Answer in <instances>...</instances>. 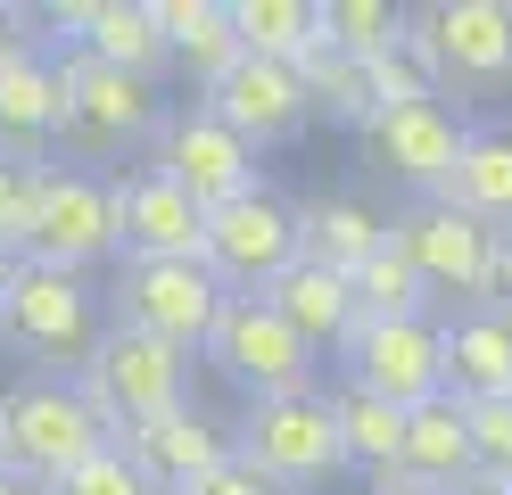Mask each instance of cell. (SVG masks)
Instances as JSON below:
<instances>
[{"label":"cell","instance_id":"19","mask_svg":"<svg viewBox=\"0 0 512 495\" xmlns=\"http://www.w3.org/2000/svg\"><path fill=\"white\" fill-rule=\"evenodd\" d=\"M58 132H67V83H58L50 33L0 75V157L17 165H58Z\"/></svg>","mask_w":512,"mask_h":495},{"label":"cell","instance_id":"10","mask_svg":"<svg viewBox=\"0 0 512 495\" xmlns=\"http://www.w3.org/2000/svg\"><path fill=\"white\" fill-rule=\"evenodd\" d=\"M207 363L240 388V405H256V396L314 388V363H323V355H314L298 330L265 306V297H223V322H215V339H207Z\"/></svg>","mask_w":512,"mask_h":495},{"label":"cell","instance_id":"36","mask_svg":"<svg viewBox=\"0 0 512 495\" xmlns=\"http://www.w3.org/2000/svg\"><path fill=\"white\" fill-rule=\"evenodd\" d=\"M488 306H504V314H512V231L496 240V281H488Z\"/></svg>","mask_w":512,"mask_h":495},{"label":"cell","instance_id":"4","mask_svg":"<svg viewBox=\"0 0 512 495\" xmlns=\"http://www.w3.org/2000/svg\"><path fill=\"white\" fill-rule=\"evenodd\" d=\"M108 330V297L91 289L83 273H58V264H9V289H0V339L25 347L34 363H75L100 347Z\"/></svg>","mask_w":512,"mask_h":495},{"label":"cell","instance_id":"2","mask_svg":"<svg viewBox=\"0 0 512 495\" xmlns=\"http://www.w3.org/2000/svg\"><path fill=\"white\" fill-rule=\"evenodd\" d=\"M58 83H67V132H58V165H91L100 174L108 157L157 149V124H166V91L141 75H116V66L58 50Z\"/></svg>","mask_w":512,"mask_h":495},{"label":"cell","instance_id":"18","mask_svg":"<svg viewBox=\"0 0 512 495\" xmlns=\"http://www.w3.org/2000/svg\"><path fill=\"white\" fill-rule=\"evenodd\" d=\"M116 223H124V256H157V264H207V215L157 174L133 165L116 174Z\"/></svg>","mask_w":512,"mask_h":495},{"label":"cell","instance_id":"27","mask_svg":"<svg viewBox=\"0 0 512 495\" xmlns=\"http://www.w3.org/2000/svg\"><path fill=\"white\" fill-rule=\"evenodd\" d=\"M232 33L248 58H281L298 66L323 42V0H232Z\"/></svg>","mask_w":512,"mask_h":495},{"label":"cell","instance_id":"40","mask_svg":"<svg viewBox=\"0 0 512 495\" xmlns=\"http://www.w3.org/2000/svg\"><path fill=\"white\" fill-rule=\"evenodd\" d=\"M0 289H9V264H0Z\"/></svg>","mask_w":512,"mask_h":495},{"label":"cell","instance_id":"11","mask_svg":"<svg viewBox=\"0 0 512 495\" xmlns=\"http://www.w3.org/2000/svg\"><path fill=\"white\" fill-rule=\"evenodd\" d=\"M290 264H298V207L290 198L248 190V198L207 215V273L223 281V297H265Z\"/></svg>","mask_w":512,"mask_h":495},{"label":"cell","instance_id":"5","mask_svg":"<svg viewBox=\"0 0 512 495\" xmlns=\"http://www.w3.org/2000/svg\"><path fill=\"white\" fill-rule=\"evenodd\" d=\"M232 454L256 462V471H265L281 495L339 479L347 454H339L331 388H298V396H256V405H240V421H232Z\"/></svg>","mask_w":512,"mask_h":495},{"label":"cell","instance_id":"9","mask_svg":"<svg viewBox=\"0 0 512 495\" xmlns=\"http://www.w3.org/2000/svg\"><path fill=\"white\" fill-rule=\"evenodd\" d=\"M405 33L430 58L438 91L512 83V0H430V9H405Z\"/></svg>","mask_w":512,"mask_h":495},{"label":"cell","instance_id":"39","mask_svg":"<svg viewBox=\"0 0 512 495\" xmlns=\"http://www.w3.org/2000/svg\"><path fill=\"white\" fill-rule=\"evenodd\" d=\"M364 495H422V487H364Z\"/></svg>","mask_w":512,"mask_h":495},{"label":"cell","instance_id":"16","mask_svg":"<svg viewBox=\"0 0 512 495\" xmlns=\"http://www.w3.org/2000/svg\"><path fill=\"white\" fill-rule=\"evenodd\" d=\"M207 108L232 124L256 157L281 149V141H298V132L314 124V99H306V83H298V66H281V58H248V50H240L232 75L207 91Z\"/></svg>","mask_w":512,"mask_h":495},{"label":"cell","instance_id":"28","mask_svg":"<svg viewBox=\"0 0 512 495\" xmlns=\"http://www.w3.org/2000/svg\"><path fill=\"white\" fill-rule=\"evenodd\" d=\"M347 289H356V314L364 322H422L430 314V281L413 273V256L397 240H380L356 273H347Z\"/></svg>","mask_w":512,"mask_h":495},{"label":"cell","instance_id":"20","mask_svg":"<svg viewBox=\"0 0 512 495\" xmlns=\"http://www.w3.org/2000/svg\"><path fill=\"white\" fill-rule=\"evenodd\" d=\"M479 479V454H471V429H463V396H430V405L405 413V462L389 479H364V487H422V495H455Z\"/></svg>","mask_w":512,"mask_h":495},{"label":"cell","instance_id":"1","mask_svg":"<svg viewBox=\"0 0 512 495\" xmlns=\"http://www.w3.org/2000/svg\"><path fill=\"white\" fill-rule=\"evenodd\" d=\"M108 438H116V429L83 405L75 380H58V372H34V380L0 388V471L34 479L42 495L67 479L75 462H91Z\"/></svg>","mask_w":512,"mask_h":495},{"label":"cell","instance_id":"33","mask_svg":"<svg viewBox=\"0 0 512 495\" xmlns=\"http://www.w3.org/2000/svg\"><path fill=\"white\" fill-rule=\"evenodd\" d=\"M50 495H157V487H149V479L133 471V454H124V446L108 438V446L91 454V462H75V471L58 479Z\"/></svg>","mask_w":512,"mask_h":495},{"label":"cell","instance_id":"29","mask_svg":"<svg viewBox=\"0 0 512 495\" xmlns=\"http://www.w3.org/2000/svg\"><path fill=\"white\" fill-rule=\"evenodd\" d=\"M298 83H306V99H314V116L323 124H372L380 108H372V75H364V58H347V50H331V42H314L306 58H298Z\"/></svg>","mask_w":512,"mask_h":495},{"label":"cell","instance_id":"38","mask_svg":"<svg viewBox=\"0 0 512 495\" xmlns=\"http://www.w3.org/2000/svg\"><path fill=\"white\" fill-rule=\"evenodd\" d=\"M455 495H496V487H488V479H471V487H455Z\"/></svg>","mask_w":512,"mask_h":495},{"label":"cell","instance_id":"37","mask_svg":"<svg viewBox=\"0 0 512 495\" xmlns=\"http://www.w3.org/2000/svg\"><path fill=\"white\" fill-rule=\"evenodd\" d=\"M0 495H42L34 479H17V471H0Z\"/></svg>","mask_w":512,"mask_h":495},{"label":"cell","instance_id":"31","mask_svg":"<svg viewBox=\"0 0 512 495\" xmlns=\"http://www.w3.org/2000/svg\"><path fill=\"white\" fill-rule=\"evenodd\" d=\"M463 429H471L479 479H488L496 495H512V396H479V405H463Z\"/></svg>","mask_w":512,"mask_h":495},{"label":"cell","instance_id":"7","mask_svg":"<svg viewBox=\"0 0 512 495\" xmlns=\"http://www.w3.org/2000/svg\"><path fill=\"white\" fill-rule=\"evenodd\" d=\"M108 322L149 330L182 355H207L215 322H223V281L207 264H157V256H124L116 289H108Z\"/></svg>","mask_w":512,"mask_h":495},{"label":"cell","instance_id":"3","mask_svg":"<svg viewBox=\"0 0 512 495\" xmlns=\"http://www.w3.org/2000/svg\"><path fill=\"white\" fill-rule=\"evenodd\" d=\"M25 256H34V264H58V273H83V281L100 273V264H124L116 174H91V165H42Z\"/></svg>","mask_w":512,"mask_h":495},{"label":"cell","instance_id":"35","mask_svg":"<svg viewBox=\"0 0 512 495\" xmlns=\"http://www.w3.org/2000/svg\"><path fill=\"white\" fill-rule=\"evenodd\" d=\"M25 25H34L25 9H0V75H9V66H17L25 50H34V42H42V33H25Z\"/></svg>","mask_w":512,"mask_h":495},{"label":"cell","instance_id":"6","mask_svg":"<svg viewBox=\"0 0 512 495\" xmlns=\"http://www.w3.org/2000/svg\"><path fill=\"white\" fill-rule=\"evenodd\" d=\"M67 380L83 388V405L108 429H133L149 413L190 405V355L166 347V339H149V330H124V322L100 330V347H91L83 372H67Z\"/></svg>","mask_w":512,"mask_h":495},{"label":"cell","instance_id":"13","mask_svg":"<svg viewBox=\"0 0 512 495\" xmlns=\"http://www.w3.org/2000/svg\"><path fill=\"white\" fill-rule=\"evenodd\" d=\"M339 363H347V380H356V388L389 396L397 413L446 396V330H438L430 314H422V322H364V314H356Z\"/></svg>","mask_w":512,"mask_h":495},{"label":"cell","instance_id":"32","mask_svg":"<svg viewBox=\"0 0 512 495\" xmlns=\"http://www.w3.org/2000/svg\"><path fill=\"white\" fill-rule=\"evenodd\" d=\"M34 182H42V165L0 157V264H25V231H34Z\"/></svg>","mask_w":512,"mask_h":495},{"label":"cell","instance_id":"25","mask_svg":"<svg viewBox=\"0 0 512 495\" xmlns=\"http://www.w3.org/2000/svg\"><path fill=\"white\" fill-rule=\"evenodd\" d=\"M438 198L463 207L471 223H488V231H512V124H471V141H463Z\"/></svg>","mask_w":512,"mask_h":495},{"label":"cell","instance_id":"30","mask_svg":"<svg viewBox=\"0 0 512 495\" xmlns=\"http://www.w3.org/2000/svg\"><path fill=\"white\" fill-rule=\"evenodd\" d=\"M323 42L347 58H380L405 42V9H389V0H323Z\"/></svg>","mask_w":512,"mask_h":495},{"label":"cell","instance_id":"17","mask_svg":"<svg viewBox=\"0 0 512 495\" xmlns=\"http://www.w3.org/2000/svg\"><path fill=\"white\" fill-rule=\"evenodd\" d=\"M116 446L133 454V471L157 495H182L190 479H207L223 454H232V429H223L207 405H174V413H149L133 429H116Z\"/></svg>","mask_w":512,"mask_h":495},{"label":"cell","instance_id":"14","mask_svg":"<svg viewBox=\"0 0 512 495\" xmlns=\"http://www.w3.org/2000/svg\"><path fill=\"white\" fill-rule=\"evenodd\" d=\"M471 141V124L455 99H413V108H380L364 124V157H372V174H389L397 190H422L438 198L446 174H455V157Z\"/></svg>","mask_w":512,"mask_h":495},{"label":"cell","instance_id":"24","mask_svg":"<svg viewBox=\"0 0 512 495\" xmlns=\"http://www.w3.org/2000/svg\"><path fill=\"white\" fill-rule=\"evenodd\" d=\"M389 240V215L356 190H331V198H306L298 207V256L306 264H331V273H356V264Z\"/></svg>","mask_w":512,"mask_h":495},{"label":"cell","instance_id":"23","mask_svg":"<svg viewBox=\"0 0 512 495\" xmlns=\"http://www.w3.org/2000/svg\"><path fill=\"white\" fill-rule=\"evenodd\" d=\"M265 306L290 322L314 355H323V347H347V330H356V289H347V273H331V264H306V256L265 289Z\"/></svg>","mask_w":512,"mask_h":495},{"label":"cell","instance_id":"22","mask_svg":"<svg viewBox=\"0 0 512 495\" xmlns=\"http://www.w3.org/2000/svg\"><path fill=\"white\" fill-rule=\"evenodd\" d=\"M446 330V396H512V314L504 306H463Z\"/></svg>","mask_w":512,"mask_h":495},{"label":"cell","instance_id":"34","mask_svg":"<svg viewBox=\"0 0 512 495\" xmlns=\"http://www.w3.org/2000/svg\"><path fill=\"white\" fill-rule=\"evenodd\" d=\"M182 495H281V487H273L265 471H256V462H240V454H223L215 471H207V479H190Z\"/></svg>","mask_w":512,"mask_h":495},{"label":"cell","instance_id":"15","mask_svg":"<svg viewBox=\"0 0 512 495\" xmlns=\"http://www.w3.org/2000/svg\"><path fill=\"white\" fill-rule=\"evenodd\" d=\"M42 25H50L58 50H83V58L116 66V75H141V83H166L174 75L149 0H67V9H50Z\"/></svg>","mask_w":512,"mask_h":495},{"label":"cell","instance_id":"12","mask_svg":"<svg viewBox=\"0 0 512 495\" xmlns=\"http://www.w3.org/2000/svg\"><path fill=\"white\" fill-rule=\"evenodd\" d=\"M389 240L413 256V273L430 281V297H471V306H488L504 231L471 223L463 207H446V198H413L405 215H389Z\"/></svg>","mask_w":512,"mask_h":495},{"label":"cell","instance_id":"8","mask_svg":"<svg viewBox=\"0 0 512 495\" xmlns=\"http://www.w3.org/2000/svg\"><path fill=\"white\" fill-rule=\"evenodd\" d=\"M157 174H166L199 215L232 207V198L265 190V165H256V149L240 141L232 124H223L207 99H182V108H166V124H157Z\"/></svg>","mask_w":512,"mask_h":495},{"label":"cell","instance_id":"21","mask_svg":"<svg viewBox=\"0 0 512 495\" xmlns=\"http://www.w3.org/2000/svg\"><path fill=\"white\" fill-rule=\"evenodd\" d=\"M157 33H166V58L190 91H215L223 75L240 66V33H232V0H149Z\"/></svg>","mask_w":512,"mask_h":495},{"label":"cell","instance_id":"26","mask_svg":"<svg viewBox=\"0 0 512 495\" xmlns=\"http://www.w3.org/2000/svg\"><path fill=\"white\" fill-rule=\"evenodd\" d=\"M331 421H339V454H347V471L389 479L397 462H405V413L389 405V396H372V388H356V380H339V388H331Z\"/></svg>","mask_w":512,"mask_h":495}]
</instances>
